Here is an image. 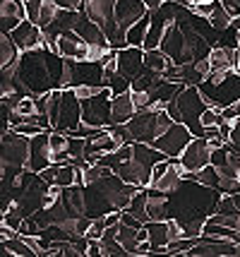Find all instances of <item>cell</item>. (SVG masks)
Returning <instances> with one entry per match:
<instances>
[{
  "label": "cell",
  "instance_id": "6da1fadb",
  "mask_svg": "<svg viewBox=\"0 0 240 257\" xmlns=\"http://www.w3.org/2000/svg\"><path fill=\"white\" fill-rule=\"evenodd\" d=\"M221 197H223V192L216 188L183 178L180 185L168 195V219H175L183 226L187 238H199L202 226L218 209Z\"/></svg>",
  "mask_w": 240,
  "mask_h": 257
},
{
  "label": "cell",
  "instance_id": "7a4b0ae2",
  "mask_svg": "<svg viewBox=\"0 0 240 257\" xmlns=\"http://www.w3.org/2000/svg\"><path fill=\"white\" fill-rule=\"evenodd\" d=\"M17 82L22 87L24 94H48L53 89H63V77H65V58L48 51V48H32V51H22L17 58V67H15Z\"/></svg>",
  "mask_w": 240,
  "mask_h": 257
},
{
  "label": "cell",
  "instance_id": "3957f363",
  "mask_svg": "<svg viewBox=\"0 0 240 257\" xmlns=\"http://www.w3.org/2000/svg\"><path fill=\"white\" fill-rule=\"evenodd\" d=\"M175 123L168 111H154V108H144V111H135V115L127 120V130L132 135V142H147L154 145L156 137L166 133L171 125Z\"/></svg>",
  "mask_w": 240,
  "mask_h": 257
},
{
  "label": "cell",
  "instance_id": "277c9868",
  "mask_svg": "<svg viewBox=\"0 0 240 257\" xmlns=\"http://www.w3.org/2000/svg\"><path fill=\"white\" fill-rule=\"evenodd\" d=\"M29 159V137L5 130L0 133V164H3V178H12L15 173H20L27 168Z\"/></svg>",
  "mask_w": 240,
  "mask_h": 257
},
{
  "label": "cell",
  "instance_id": "5b68a950",
  "mask_svg": "<svg viewBox=\"0 0 240 257\" xmlns=\"http://www.w3.org/2000/svg\"><path fill=\"white\" fill-rule=\"evenodd\" d=\"M175 103H178V111H180V123L187 125V130L194 135V137H204V125L199 123L202 113L209 108L206 99L202 96L199 87H190L185 84V89L175 96Z\"/></svg>",
  "mask_w": 240,
  "mask_h": 257
},
{
  "label": "cell",
  "instance_id": "8992f818",
  "mask_svg": "<svg viewBox=\"0 0 240 257\" xmlns=\"http://www.w3.org/2000/svg\"><path fill=\"white\" fill-rule=\"evenodd\" d=\"M80 84H92V87H106V70L99 60H68L65 58V77H63V89L65 87H80Z\"/></svg>",
  "mask_w": 240,
  "mask_h": 257
},
{
  "label": "cell",
  "instance_id": "52a82bcc",
  "mask_svg": "<svg viewBox=\"0 0 240 257\" xmlns=\"http://www.w3.org/2000/svg\"><path fill=\"white\" fill-rule=\"evenodd\" d=\"M111 87H103L99 94H94L92 99L82 101V123L92 125V127H111Z\"/></svg>",
  "mask_w": 240,
  "mask_h": 257
},
{
  "label": "cell",
  "instance_id": "ba28073f",
  "mask_svg": "<svg viewBox=\"0 0 240 257\" xmlns=\"http://www.w3.org/2000/svg\"><path fill=\"white\" fill-rule=\"evenodd\" d=\"M80 125H82V101L77 99L72 87H65L63 96H60V103H58L56 118H53V130L70 135L75 133Z\"/></svg>",
  "mask_w": 240,
  "mask_h": 257
},
{
  "label": "cell",
  "instance_id": "9c48e42d",
  "mask_svg": "<svg viewBox=\"0 0 240 257\" xmlns=\"http://www.w3.org/2000/svg\"><path fill=\"white\" fill-rule=\"evenodd\" d=\"M159 48L166 53V56L171 58L173 63H178V65H183V63H194L192 60V53H190V46H187V39H185L183 29H180V24L175 22H168L166 27V32H163V39H161Z\"/></svg>",
  "mask_w": 240,
  "mask_h": 257
},
{
  "label": "cell",
  "instance_id": "30bf717a",
  "mask_svg": "<svg viewBox=\"0 0 240 257\" xmlns=\"http://www.w3.org/2000/svg\"><path fill=\"white\" fill-rule=\"evenodd\" d=\"M238 255V243L228 238H214V235H199L197 243L187 250V257H233Z\"/></svg>",
  "mask_w": 240,
  "mask_h": 257
},
{
  "label": "cell",
  "instance_id": "8fae6325",
  "mask_svg": "<svg viewBox=\"0 0 240 257\" xmlns=\"http://www.w3.org/2000/svg\"><path fill=\"white\" fill-rule=\"evenodd\" d=\"M147 12H149V5L144 3V0H115L113 20H115V27H118L120 39H125L127 29L137 22V20H142Z\"/></svg>",
  "mask_w": 240,
  "mask_h": 257
},
{
  "label": "cell",
  "instance_id": "7c38bea8",
  "mask_svg": "<svg viewBox=\"0 0 240 257\" xmlns=\"http://www.w3.org/2000/svg\"><path fill=\"white\" fill-rule=\"evenodd\" d=\"M194 135L187 130V125L185 123H173L166 133L156 137V142L154 147H159L163 154H168V157H180L183 154V149L190 145V140H192Z\"/></svg>",
  "mask_w": 240,
  "mask_h": 257
},
{
  "label": "cell",
  "instance_id": "4fadbf2b",
  "mask_svg": "<svg viewBox=\"0 0 240 257\" xmlns=\"http://www.w3.org/2000/svg\"><path fill=\"white\" fill-rule=\"evenodd\" d=\"M180 164H183L185 171H199L204 168L206 164H211V145L206 137H192L190 145L183 149L180 154Z\"/></svg>",
  "mask_w": 240,
  "mask_h": 257
},
{
  "label": "cell",
  "instance_id": "5bb4252c",
  "mask_svg": "<svg viewBox=\"0 0 240 257\" xmlns=\"http://www.w3.org/2000/svg\"><path fill=\"white\" fill-rule=\"evenodd\" d=\"M48 133H51V130H44V133L29 137V159H27V168H29V171H34V173H41L46 166L53 164Z\"/></svg>",
  "mask_w": 240,
  "mask_h": 257
},
{
  "label": "cell",
  "instance_id": "9a60e30c",
  "mask_svg": "<svg viewBox=\"0 0 240 257\" xmlns=\"http://www.w3.org/2000/svg\"><path fill=\"white\" fill-rule=\"evenodd\" d=\"M10 39L17 44L20 51H32V48H41L44 46V29L39 24L22 20L15 29L10 32Z\"/></svg>",
  "mask_w": 240,
  "mask_h": 257
},
{
  "label": "cell",
  "instance_id": "2e32d148",
  "mask_svg": "<svg viewBox=\"0 0 240 257\" xmlns=\"http://www.w3.org/2000/svg\"><path fill=\"white\" fill-rule=\"evenodd\" d=\"M113 173L120 176L130 185H137V188H149V183H151V168L139 164L137 159H132V157L127 159V161H120L113 168Z\"/></svg>",
  "mask_w": 240,
  "mask_h": 257
},
{
  "label": "cell",
  "instance_id": "e0dca14e",
  "mask_svg": "<svg viewBox=\"0 0 240 257\" xmlns=\"http://www.w3.org/2000/svg\"><path fill=\"white\" fill-rule=\"evenodd\" d=\"M58 53L68 60H89V44L77 32H65L58 36Z\"/></svg>",
  "mask_w": 240,
  "mask_h": 257
},
{
  "label": "cell",
  "instance_id": "ac0fdd59",
  "mask_svg": "<svg viewBox=\"0 0 240 257\" xmlns=\"http://www.w3.org/2000/svg\"><path fill=\"white\" fill-rule=\"evenodd\" d=\"M115 58H118V70L130 79L144 67V48L142 46H125V48L115 51Z\"/></svg>",
  "mask_w": 240,
  "mask_h": 257
},
{
  "label": "cell",
  "instance_id": "d6986e66",
  "mask_svg": "<svg viewBox=\"0 0 240 257\" xmlns=\"http://www.w3.org/2000/svg\"><path fill=\"white\" fill-rule=\"evenodd\" d=\"M22 20H27L24 0H0V32L10 34Z\"/></svg>",
  "mask_w": 240,
  "mask_h": 257
},
{
  "label": "cell",
  "instance_id": "ffe728a7",
  "mask_svg": "<svg viewBox=\"0 0 240 257\" xmlns=\"http://www.w3.org/2000/svg\"><path fill=\"white\" fill-rule=\"evenodd\" d=\"M75 32L80 34L87 44H108L106 34L99 24L94 22L92 17L84 12V8H80V15H77V24H75Z\"/></svg>",
  "mask_w": 240,
  "mask_h": 257
},
{
  "label": "cell",
  "instance_id": "44dd1931",
  "mask_svg": "<svg viewBox=\"0 0 240 257\" xmlns=\"http://www.w3.org/2000/svg\"><path fill=\"white\" fill-rule=\"evenodd\" d=\"M135 101H132V94L130 91H123V94H113L111 96V118H113V125L127 123L132 115H135Z\"/></svg>",
  "mask_w": 240,
  "mask_h": 257
},
{
  "label": "cell",
  "instance_id": "7402d4cb",
  "mask_svg": "<svg viewBox=\"0 0 240 257\" xmlns=\"http://www.w3.org/2000/svg\"><path fill=\"white\" fill-rule=\"evenodd\" d=\"M211 67L216 70H228V72H238V60H240V48H226V46H214L209 53Z\"/></svg>",
  "mask_w": 240,
  "mask_h": 257
},
{
  "label": "cell",
  "instance_id": "603a6c76",
  "mask_svg": "<svg viewBox=\"0 0 240 257\" xmlns=\"http://www.w3.org/2000/svg\"><path fill=\"white\" fill-rule=\"evenodd\" d=\"M183 89H185L183 82H173V79H166L161 75V77L154 82V87L149 89V96H151V101H159V103L166 106L168 101H173Z\"/></svg>",
  "mask_w": 240,
  "mask_h": 257
},
{
  "label": "cell",
  "instance_id": "cb8c5ba5",
  "mask_svg": "<svg viewBox=\"0 0 240 257\" xmlns=\"http://www.w3.org/2000/svg\"><path fill=\"white\" fill-rule=\"evenodd\" d=\"M147 216L149 221H166L168 219V195L147 188Z\"/></svg>",
  "mask_w": 240,
  "mask_h": 257
},
{
  "label": "cell",
  "instance_id": "d4e9b609",
  "mask_svg": "<svg viewBox=\"0 0 240 257\" xmlns=\"http://www.w3.org/2000/svg\"><path fill=\"white\" fill-rule=\"evenodd\" d=\"M77 15H80V10H68V8H60V10H58V15L53 17V22L48 24L44 32L53 34V36H60V34H65V32H75Z\"/></svg>",
  "mask_w": 240,
  "mask_h": 257
},
{
  "label": "cell",
  "instance_id": "484cf974",
  "mask_svg": "<svg viewBox=\"0 0 240 257\" xmlns=\"http://www.w3.org/2000/svg\"><path fill=\"white\" fill-rule=\"evenodd\" d=\"M60 200L65 202V207H68V212L72 214V216H82V214H84V185L75 183V185H70V188H63Z\"/></svg>",
  "mask_w": 240,
  "mask_h": 257
},
{
  "label": "cell",
  "instance_id": "4316f807",
  "mask_svg": "<svg viewBox=\"0 0 240 257\" xmlns=\"http://www.w3.org/2000/svg\"><path fill=\"white\" fill-rule=\"evenodd\" d=\"M144 228H147V233H149L151 250H156V247H168V243H171V235H168V219H166V221H147Z\"/></svg>",
  "mask_w": 240,
  "mask_h": 257
},
{
  "label": "cell",
  "instance_id": "83f0119b",
  "mask_svg": "<svg viewBox=\"0 0 240 257\" xmlns=\"http://www.w3.org/2000/svg\"><path fill=\"white\" fill-rule=\"evenodd\" d=\"M20 48L17 44L10 39V34H3L0 32V70H5V67H10L17 63V58H20Z\"/></svg>",
  "mask_w": 240,
  "mask_h": 257
},
{
  "label": "cell",
  "instance_id": "f1b7e54d",
  "mask_svg": "<svg viewBox=\"0 0 240 257\" xmlns=\"http://www.w3.org/2000/svg\"><path fill=\"white\" fill-rule=\"evenodd\" d=\"M173 60L161 48H149V51H144V65L149 67V70H154V72H159V75H163V70L171 65Z\"/></svg>",
  "mask_w": 240,
  "mask_h": 257
},
{
  "label": "cell",
  "instance_id": "f546056e",
  "mask_svg": "<svg viewBox=\"0 0 240 257\" xmlns=\"http://www.w3.org/2000/svg\"><path fill=\"white\" fill-rule=\"evenodd\" d=\"M149 22H151V17H149V12L137 20V22L132 24L130 29H127L125 39H127V46H142L144 44V39H147V29H149Z\"/></svg>",
  "mask_w": 240,
  "mask_h": 257
},
{
  "label": "cell",
  "instance_id": "4dcf8cb0",
  "mask_svg": "<svg viewBox=\"0 0 240 257\" xmlns=\"http://www.w3.org/2000/svg\"><path fill=\"white\" fill-rule=\"evenodd\" d=\"M206 20L211 22V27H216L218 32H223V29H228V27H230V22H233V15L226 10V5H223L221 0H216L214 10L206 15Z\"/></svg>",
  "mask_w": 240,
  "mask_h": 257
},
{
  "label": "cell",
  "instance_id": "1f68e13d",
  "mask_svg": "<svg viewBox=\"0 0 240 257\" xmlns=\"http://www.w3.org/2000/svg\"><path fill=\"white\" fill-rule=\"evenodd\" d=\"M127 212L132 214V216H137L139 221L147 224L149 221V216H147V188H139V190L132 195V200L127 204Z\"/></svg>",
  "mask_w": 240,
  "mask_h": 257
},
{
  "label": "cell",
  "instance_id": "d6a6232c",
  "mask_svg": "<svg viewBox=\"0 0 240 257\" xmlns=\"http://www.w3.org/2000/svg\"><path fill=\"white\" fill-rule=\"evenodd\" d=\"M159 77H161L159 72H154V70H149V67L144 65L137 75L132 77V87H130V89H132V91H149Z\"/></svg>",
  "mask_w": 240,
  "mask_h": 257
},
{
  "label": "cell",
  "instance_id": "836d02e7",
  "mask_svg": "<svg viewBox=\"0 0 240 257\" xmlns=\"http://www.w3.org/2000/svg\"><path fill=\"white\" fill-rule=\"evenodd\" d=\"M106 87H111L113 94H123V91H130L132 79L127 77V75H123L120 70H115V72H111V75H106Z\"/></svg>",
  "mask_w": 240,
  "mask_h": 257
},
{
  "label": "cell",
  "instance_id": "e575fe53",
  "mask_svg": "<svg viewBox=\"0 0 240 257\" xmlns=\"http://www.w3.org/2000/svg\"><path fill=\"white\" fill-rule=\"evenodd\" d=\"M75 183H77V168L72 166V164H60V166H58V173H56L53 185L70 188V185H75Z\"/></svg>",
  "mask_w": 240,
  "mask_h": 257
},
{
  "label": "cell",
  "instance_id": "d590c367",
  "mask_svg": "<svg viewBox=\"0 0 240 257\" xmlns=\"http://www.w3.org/2000/svg\"><path fill=\"white\" fill-rule=\"evenodd\" d=\"M58 10H60V8H58V3H53V0H44V5H41V12H39V27H41V29H46L48 24L53 22V17H56L58 15Z\"/></svg>",
  "mask_w": 240,
  "mask_h": 257
},
{
  "label": "cell",
  "instance_id": "8d00e7d4",
  "mask_svg": "<svg viewBox=\"0 0 240 257\" xmlns=\"http://www.w3.org/2000/svg\"><path fill=\"white\" fill-rule=\"evenodd\" d=\"M197 243V238H187V235H183V238H178V240H173V243H168V252L171 255H187V250Z\"/></svg>",
  "mask_w": 240,
  "mask_h": 257
},
{
  "label": "cell",
  "instance_id": "74e56055",
  "mask_svg": "<svg viewBox=\"0 0 240 257\" xmlns=\"http://www.w3.org/2000/svg\"><path fill=\"white\" fill-rule=\"evenodd\" d=\"M10 130H15V133H20V135H24V137H34V135L44 133V127H41V125H39V123H29V120H24V123L15 125V127H10Z\"/></svg>",
  "mask_w": 240,
  "mask_h": 257
},
{
  "label": "cell",
  "instance_id": "f35d334b",
  "mask_svg": "<svg viewBox=\"0 0 240 257\" xmlns=\"http://www.w3.org/2000/svg\"><path fill=\"white\" fill-rule=\"evenodd\" d=\"M44 0H24V10H27V20L29 22H39V12H41Z\"/></svg>",
  "mask_w": 240,
  "mask_h": 257
},
{
  "label": "cell",
  "instance_id": "ab89813d",
  "mask_svg": "<svg viewBox=\"0 0 240 257\" xmlns=\"http://www.w3.org/2000/svg\"><path fill=\"white\" fill-rule=\"evenodd\" d=\"M226 147L240 154V118L233 120V130H230V137H228V142H226Z\"/></svg>",
  "mask_w": 240,
  "mask_h": 257
},
{
  "label": "cell",
  "instance_id": "60d3db41",
  "mask_svg": "<svg viewBox=\"0 0 240 257\" xmlns=\"http://www.w3.org/2000/svg\"><path fill=\"white\" fill-rule=\"evenodd\" d=\"M130 94H132V101H135V108H137V111H144V108L151 106V96H149V91H132L130 89Z\"/></svg>",
  "mask_w": 240,
  "mask_h": 257
},
{
  "label": "cell",
  "instance_id": "b9f144b4",
  "mask_svg": "<svg viewBox=\"0 0 240 257\" xmlns=\"http://www.w3.org/2000/svg\"><path fill=\"white\" fill-rule=\"evenodd\" d=\"M103 231H106L103 216L101 219H92V226H89V231H87V238H89V240H101Z\"/></svg>",
  "mask_w": 240,
  "mask_h": 257
},
{
  "label": "cell",
  "instance_id": "7bdbcfd3",
  "mask_svg": "<svg viewBox=\"0 0 240 257\" xmlns=\"http://www.w3.org/2000/svg\"><path fill=\"white\" fill-rule=\"evenodd\" d=\"M103 87H92V84H80V87H75V94H77V99L84 101V99H92L94 94H99Z\"/></svg>",
  "mask_w": 240,
  "mask_h": 257
},
{
  "label": "cell",
  "instance_id": "ee69618b",
  "mask_svg": "<svg viewBox=\"0 0 240 257\" xmlns=\"http://www.w3.org/2000/svg\"><path fill=\"white\" fill-rule=\"evenodd\" d=\"M221 115H223L226 120H235V118H240V99L233 101V103L226 106V108H221Z\"/></svg>",
  "mask_w": 240,
  "mask_h": 257
},
{
  "label": "cell",
  "instance_id": "f6af8a7d",
  "mask_svg": "<svg viewBox=\"0 0 240 257\" xmlns=\"http://www.w3.org/2000/svg\"><path fill=\"white\" fill-rule=\"evenodd\" d=\"M58 3V8H68V10H80L84 5V0H53Z\"/></svg>",
  "mask_w": 240,
  "mask_h": 257
},
{
  "label": "cell",
  "instance_id": "bcb514c9",
  "mask_svg": "<svg viewBox=\"0 0 240 257\" xmlns=\"http://www.w3.org/2000/svg\"><path fill=\"white\" fill-rule=\"evenodd\" d=\"M226 5V10L233 15V17H240V0H221Z\"/></svg>",
  "mask_w": 240,
  "mask_h": 257
},
{
  "label": "cell",
  "instance_id": "7dc6e473",
  "mask_svg": "<svg viewBox=\"0 0 240 257\" xmlns=\"http://www.w3.org/2000/svg\"><path fill=\"white\" fill-rule=\"evenodd\" d=\"M103 224H106V228H108V226L120 224V212H108L106 216H103Z\"/></svg>",
  "mask_w": 240,
  "mask_h": 257
},
{
  "label": "cell",
  "instance_id": "c3c4849f",
  "mask_svg": "<svg viewBox=\"0 0 240 257\" xmlns=\"http://www.w3.org/2000/svg\"><path fill=\"white\" fill-rule=\"evenodd\" d=\"M87 255H92V257H99V255H101V240H89Z\"/></svg>",
  "mask_w": 240,
  "mask_h": 257
},
{
  "label": "cell",
  "instance_id": "681fc988",
  "mask_svg": "<svg viewBox=\"0 0 240 257\" xmlns=\"http://www.w3.org/2000/svg\"><path fill=\"white\" fill-rule=\"evenodd\" d=\"M149 252H151V243L149 240H142L137 245V250H135V255H149Z\"/></svg>",
  "mask_w": 240,
  "mask_h": 257
},
{
  "label": "cell",
  "instance_id": "f907efd6",
  "mask_svg": "<svg viewBox=\"0 0 240 257\" xmlns=\"http://www.w3.org/2000/svg\"><path fill=\"white\" fill-rule=\"evenodd\" d=\"M144 3H147V5H149V10H151V8H159V5L163 3V0H144Z\"/></svg>",
  "mask_w": 240,
  "mask_h": 257
},
{
  "label": "cell",
  "instance_id": "816d5d0a",
  "mask_svg": "<svg viewBox=\"0 0 240 257\" xmlns=\"http://www.w3.org/2000/svg\"><path fill=\"white\" fill-rule=\"evenodd\" d=\"M173 3H178V5H183V8H192V0H173Z\"/></svg>",
  "mask_w": 240,
  "mask_h": 257
},
{
  "label": "cell",
  "instance_id": "f5cc1de1",
  "mask_svg": "<svg viewBox=\"0 0 240 257\" xmlns=\"http://www.w3.org/2000/svg\"><path fill=\"white\" fill-rule=\"evenodd\" d=\"M192 3H206V0H192Z\"/></svg>",
  "mask_w": 240,
  "mask_h": 257
},
{
  "label": "cell",
  "instance_id": "db71d44e",
  "mask_svg": "<svg viewBox=\"0 0 240 257\" xmlns=\"http://www.w3.org/2000/svg\"><path fill=\"white\" fill-rule=\"evenodd\" d=\"M238 257H240V243H238Z\"/></svg>",
  "mask_w": 240,
  "mask_h": 257
},
{
  "label": "cell",
  "instance_id": "11a10c76",
  "mask_svg": "<svg viewBox=\"0 0 240 257\" xmlns=\"http://www.w3.org/2000/svg\"><path fill=\"white\" fill-rule=\"evenodd\" d=\"M171 3H173V0H171Z\"/></svg>",
  "mask_w": 240,
  "mask_h": 257
}]
</instances>
